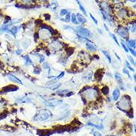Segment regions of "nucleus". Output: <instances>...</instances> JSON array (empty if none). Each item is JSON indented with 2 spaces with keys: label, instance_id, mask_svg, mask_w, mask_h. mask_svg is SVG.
Returning a JSON list of instances; mask_svg holds the SVG:
<instances>
[{
  "label": "nucleus",
  "instance_id": "c9c22d12",
  "mask_svg": "<svg viewBox=\"0 0 136 136\" xmlns=\"http://www.w3.org/2000/svg\"><path fill=\"white\" fill-rule=\"evenodd\" d=\"M44 17L45 19V20H49L51 19V16L49 14H48V13H45V14H44Z\"/></svg>",
  "mask_w": 136,
  "mask_h": 136
},
{
  "label": "nucleus",
  "instance_id": "20e7f679",
  "mask_svg": "<svg viewBox=\"0 0 136 136\" xmlns=\"http://www.w3.org/2000/svg\"><path fill=\"white\" fill-rule=\"evenodd\" d=\"M117 33L119 34L120 36H121L123 39L125 40H128L129 38V32H128V29L126 28H124L122 26H119L117 29Z\"/></svg>",
  "mask_w": 136,
  "mask_h": 136
},
{
  "label": "nucleus",
  "instance_id": "0eeeda50",
  "mask_svg": "<svg viewBox=\"0 0 136 136\" xmlns=\"http://www.w3.org/2000/svg\"><path fill=\"white\" fill-rule=\"evenodd\" d=\"M128 14H129V11L127 9L122 8L117 12V15L121 19H125L126 16H128Z\"/></svg>",
  "mask_w": 136,
  "mask_h": 136
},
{
  "label": "nucleus",
  "instance_id": "a211bd4d",
  "mask_svg": "<svg viewBox=\"0 0 136 136\" xmlns=\"http://www.w3.org/2000/svg\"><path fill=\"white\" fill-rule=\"evenodd\" d=\"M128 45L129 46V48L131 47V48H135V40H130L128 41Z\"/></svg>",
  "mask_w": 136,
  "mask_h": 136
},
{
  "label": "nucleus",
  "instance_id": "c03bdc74",
  "mask_svg": "<svg viewBox=\"0 0 136 136\" xmlns=\"http://www.w3.org/2000/svg\"><path fill=\"white\" fill-rule=\"evenodd\" d=\"M22 52V51L20 50V49H18V50L16 51V54H21Z\"/></svg>",
  "mask_w": 136,
  "mask_h": 136
},
{
  "label": "nucleus",
  "instance_id": "f8f14e48",
  "mask_svg": "<svg viewBox=\"0 0 136 136\" xmlns=\"http://www.w3.org/2000/svg\"><path fill=\"white\" fill-rule=\"evenodd\" d=\"M8 78H9V80H12V81L15 82V83H16L21 84V85L22 84V82L20 80H19L17 77H16L15 76L12 75V74H9V75H8Z\"/></svg>",
  "mask_w": 136,
  "mask_h": 136
},
{
  "label": "nucleus",
  "instance_id": "f3484780",
  "mask_svg": "<svg viewBox=\"0 0 136 136\" xmlns=\"http://www.w3.org/2000/svg\"><path fill=\"white\" fill-rule=\"evenodd\" d=\"M102 52L104 54L105 57L107 58V60H109V63H111L112 59H111V57H110V55H109V52H108V51H106V50H102Z\"/></svg>",
  "mask_w": 136,
  "mask_h": 136
},
{
  "label": "nucleus",
  "instance_id": "4c0bfd02",
  "mask_svg": "<svg viewBox=\"0 0 136 136\" xmlns=\"http://www.w3.org/2000/svg\"><path fill=\"white\" fill-rule=\"evenodd\" d=\"M64 74H65V73H64V72H61L60 75H59L58 77H57V79H60L61 77H63L64 76Z\"/></svg>",
  "mask_w": 136,
  "mask_h": 136
},
{
  "label": "nucleus",
  "instance_id": "37998d69",
  "mask_svg": "<svg viewBox=\"0 0 136 136\" xmlns=\"http://www.w3.org/2000/svg\"><path fill=\"white\" fill-rule=\"evenodd\" d=\"M11 20V18L9 17V16H6V19H5V21H4V23H7L8 22H9Z\"/></svg>",
  "mask_w": 136,
  "mask_h": 136
},
{
  "label": "nucleus",
  "instance_id": "7c9ffc66",
  "mask_svg": "<svg viewBox=\"0 0 136 136\" xmlns=\"http://www.w3.org/2000/svg\"><path fill=\"white\" fill-rule=\"evenodd\" d=\"M123 72H124V74H126V75H128V77H129V79L131 78V77H130V75H129V72L127 71V69H126V68H124L123 69Z\"/></svg>",
  "mask_w": 136,
  "mask_h": 136
},
{
  "label": "nucleus",
  "instance_id": "393cba45",
  "mask_svg": "<svg viewBox=\"0 0 136 136\" xmlns=\"http://www.w3.org/2000/svg\"><path fill=\"white\" fill-rule=\"evenodd\" d=\"M40 72H41V69H40V67H39V66H36V67L34 68V73L35 74H40Z\"/></svg>",
  "mask_w": 136,
  "mask_h": 136
},
{
  "label": "nucleus",
  "instance_id": "1a4fd4ad",
  "mask_svg": "<svg viewBox=\"0 0 136 136\" xmlns=\"http://www.w3.org/2000/svg\"><path fill=\"white\" fill-rule=\"evenodd\" d=\"M104 76V71H103V69H99L98 71L96 72V73L95 74V77L97 80H99L100 81L101 79Z\"/></svg>",
  "mask_w": 136,
  "mask_h": 136
},
{
  "label": "nucleus",
  "instance_id": "f03ea898",
  "mask_svg": "<svg viewBox=\"0 0 136 136\" xmlns=\"http://www.w3.org/2000/svg\"><path fill=\"white\" fill-rule=\"evenodd\" d=\"M118 107L120 110L126 111V110H129V109L131 108V100L130 97L128 95H124V97H122V99L120 100V102L118 104Z\"/></svg>",
  "mask_w": 136,
  "mask_h": 136
},
{
  "label": "nucleus",
  "instance_id": "7ed1b4c3",
  "mask_svg": "<svg viewBox=\"0 0 136 136\" xmlns=\"http://www.w3.org/2000/svg\"><path fill=\"white\" fill-rule=\"evenodd\" d=\"M51 115H52V114H51V112L50 111L47 109H41L39 111V113L34 118V120L36 121L46 120L48 118H50Z\"/></svg>",
  "mask_w": 136,
  "mask_h": 136
},
{
  "label": "nucleus",
  "instance_id": "6ab92c4d",
  "mask_svg": "<svg viewBox=\"0 0 136 136\" xmlns=\"http://www.w3.org/2000/svg\"><path fill=\"white\" fill-rule=\"evenodd\" d=\"M115 79L117 80V81H118L120 84H122L123 81H122V79H121V77H120V74L116 73V74H115Z\"/></svg>",
  "mask_w": 136,
  "mask_h": 136
},
{
  "label": "nucleus",
  "instance_id": "e433bc0d",
  "mask_svg": "<svg viewBox=\"0 0 136 136\" xmlns=\"http://www.w3.org/2000/svg\"><path fill=\"white\" fill-rule=\"evenodd\" d=\"M93 135L94 136H101V134L98 132V131H95L94 133H93Z\"/></svg>",
  "mask_w": 136,
  "mask_h": 136
},
{
  "label": "nucleus",
  "instance_id": "cd10ccee",
  "mask_svg": "<svg viewBox=\"0 0 136 136\" xmlns=\"http://www.w3.org/2000/svg\"><path fill=\"white\" fill-rule=\"evenodd\" d=\"M8 29V25H3V26H2L1 28H0V31H6Z\"/></svg>",
  "mask_w": 136,
  "mask_h": 136
},
{
  "label": "nucleus",
  "instance_id": "c756f323",
  "mask_svg": "<svg viewBox=\"0 0 136 136\" xmlns=\"http://www.w3.org/2000/svg\"><path fill=\"white\" fill-rule=\"evenodd\" d=\"M39 57H40V63H43L44 61H45V57L43 55H39Z\"/></svg>",
  "mask_w": 136,
  "mask_h": 136
},
{
  "label": "nucleus",
  "instance_id": "dca6fc26",
  "mask_svg": "<svg viewBox=\"0 0 136 136\" xmlns=\"http://www.w3.org/2000/svg\"><path fill=\"white\" fill-rule=\"evenodd\" d=\"M18 27H16V26H13L12 28L9 31V33H10V34H11L12 35H15L16 33L18 32Z\"/></svg>",
  "mask_w": 136,
  "mask_h": 136
},
{
  "label": "nucleus",
  "instance_id": "79ce46f5",
  "mask_svg": "<svg viewBox=\"0 0 136 136\" xmlns=\"http://www.w3.org/2000/svg\"><path fill=\"white\" fill-rule=\"evenodd\" d=\"M39 37H40V34H39V33H36V34H34V38H35V40L38 39Z\"/></svg>",
  "mask_w": 136,
  "mask_h": 136
},
{
  "label": "nucleus",
  "instance_id": "5701e85b",
  "mask_svg": "<svg viewBox=\"0 0 136 136\" xmlns=\"http://www.w3.org/2000/svg\"><path fill=\"white\" fill-rule=\"evenodd\" d=\"M57 2H53L51 4V8H52V10H53V11H55L56 9H57Z\"/></svg>",
  "mask_w": 136,
  "mask_h": 136
},
{
  "label": "nucleus",
  "instance_id": "49530a36",
  "mask_svg": "<svg viewBox=\"0 0 136 136\" xmlns=\"http://www.w3.org/2000/svg\"><path fill=\"white\" fill-rule=\"evenodd\" d=\"M104 27H105V28L106 29V31H109V29H108V28L106 27V25H104Z\"/></svg>",
  "mask_w": 136,
  "mask_h": 136
},
{
  "label": "nucleus",
  "instance_id": "58836bf2",
  "mask_svg": "<svg viewBox=\"0 0 136 136\" xmlns=\"http://www.w3.org/2000/svg\"><path fill=\"white\" fill-rule=\"evenodd\" d=\"M43 67H44L45 68H49V65H48V63H45L43 64Z\"/></svg>",
  "mask_w": 136,
  "mask_h": 136
},
{
  "label": "nucleus",
  "instance_id": "412c9836",
  "mask_svg": "<svg viewBox=\"0 0 136 136\" xmlns=\"http://www.w3.org/2000/svg\"><path fill=\"white\" fill-rule=\"evenodd\" d=\"M70 20H71V15H70L69 13H67L65 19H61V20H62V21H65V22H68L70 21Z\"/></svg>",
  "mask_w": 136,
  "mask_h": 136
},
{
  "label": "nucleus",
  "instance_id": "2f4dec72",
  "mask_svg": "<svg viewBox=\"0 0 136 136\" xmlns=\"http://www.w3.org/2000/svg\"><path fill=\"white\" fill-rule=\"evenodd\" d=\"M128 50H129V51H130L131 54H132L134 56V57H136V53H135V51L132 48H128Z\"/></svg>",
  "mask_w": 136,
  "mask_h": 136
},
{
  "label": "nucleus",
  "instance_id": "423d86ee",
  "mask_svg": "<svg viewBox=\"0 0 136 136\" xmlns=\"http://www.w3.org/2000/svg\"><path fill=\"white\" fill-rule=\"evenodd\" d=\"M63 44L64 43H60V42H58L57 40H54L51 43H50L49 46H50V48L51 49H53L54 51H57V50H59V49H60L61 48H62V47L63 46Z\"/></svg>",
  "mask_w": 136,
  "mask_h": 136
},
{
  "label": "nucleus",
  "instance_id": "aec40b11",
  "mask_svg": "<svg viewBox=\"0 0 136 136\" xmlns=\"http://www.w3.org/2000/svg\"><path fill=\"white\" fill-rule=\"evenodd\" d=\"M77 4H79V8H80V11L83 13V14H84V15H86V11L85 9H84L83 6L81 4V3L79 1H77Z\"/></svg>",
  "mask_w": 136,
  "mask_h": 136
},
{
  "label": "nucleus",
  "instance_id": "b1692460",
  "mask_svg": "<svg viewBox=\"0 0 136 136\" xmlns=\"http://www.w3.org/2000/svg\"><path fill=\"white\" fill-rule=\"evenodd\" d=\"M121 45H122V47H123V48L124 49V51H126V52H128V51H129L128 48H126L125 42H124V40H121Z\"/></svg>",
  "mask_w": 136,
  "mask_h": 136
},
{
  "label": "nucleus",
  "instance_id": "c85d7f7f",
  "mask_svg": "<svg viewBox=\"0 0 136 136\" xmlns=\"http://www.w3.org/2000/svg\"><path fill=\"white\" fill-rule=\"evenodd\" d=\"M110 35H111V36L112 37V39H113V40H114V41H115V43H116V44H117V45H118L119 46L120 45H119V43H118V39H117V38H116V36H115L114 34H111Z\"/></svg>",
  "mask_w": 136,
  "mask_h": 136
},
{
  "label": "nucleus",
  "instance_id": "9b49d317",
  "mask_svg": "<svg viewBox=\"0 0 136 136\" xmlns=\"http://www.w3.org/2000/svg\"><path fill=\"white\" fill-rule=\"evenodd\" d=\"M112 97H113V100H117L120 97V90L118 88H115V90L112 93Z\"/></svg>",
  "mask_w": 136,
  "mask_h": 136
},
{
  "label": "nucleus",
  "instance_id": "4be33fe9",
  "mask_svg": "<svg viewBox=\"0 0 136 136\" xmlns=\"http://www.w3.org/2000/svg\"><path fill=\"white\" fill-rule=\"evenodd\" d=\"M66 92H68V90H63V91H58L56 92V94L58 95H60V96H62V97H64L65 96V93H66Z\"/></svg>",
  "mask_w": 136,
  "mask_h": 136
},
{
  "label": "nucleus",
  "instance_id": "39448f33",
  "mask_svg": "<svg viewBox=\"0 0 136 136\" xmlns=\"http://www.w3.org/2000/svg\"><path fill=\"white\" fill-rule=\"evenodd\" d=\"M76 31H77V32L78 33V34H80L81 36H86V37H92V33H91L89 31H88V29L85 28H83V27H82V26H78V27H77Z\"/></svg>",
  "mask_w": 136,
  "mask_h": 136
},
{
  "label": "nucleus",
  "instance_id": "a878e982",
  "mask_svg": "<svg viewBox=\"0 0 136 136\" xmlns=\"http://www.w3.org/2000/svg\"><path fill=\"white\" fill-rule=\"evenodd\" d=\"M72 22L74 23V24H77V17H76L75 14H72Z\"/></svg>",
  "mask_w": 136,
  "mask_h": 136
},
{
  "label": "nucleus",
  "instance_id": "473e14b6",
  "mask_svg": "<svg viewBox=\"0 0 136 136\" xmlns=\"http://www.w3.org/2000/svg\"><path fill=\"white\" fill-rule=\"evenodd\" d=\"M126 67H127L129 70H131V71H132V72H134V69H133L132 67H131L130 64H129L128 62H126Z\"/></svg>",
  "mask_w": 136,
  "mask_h": 136
},
{
  "label": "nucleus",
  "instance_id": "ea45409f",
  "mask_svg": "<svg viewBox=\"0 0 136 136\" xmlns=\"http://www.w3.org/2000/svg\"><path fill=\"white\" fill-rule=\"evenodd\" d=\"M74 94V92H68V93L66 94V95H65V96H66V97H70L71 95H73Z\"/></svg>",
  "mask_w": 136,
  "mask_h": 136
},
{
  "label": "nucleus",
  "instance_id": "a19ab883",
  "mask_svg": "<svg viewBox=\"0 0 136 136\" xmlns=\"http://www.w3.org/2000/svg\"><path fill=\"white\" fill-rule=\"evenodd\" d=\"M131 31H132V33H135V24H134L132 26V29H131Z\"/></svg>",
  "mask_w": 136,
  "mask_h": 136
},
{
  "label": "nucleus",
  "instance_id": "6e6552de",
  "mask_svg": "<svg viewBox=\"0 0 136 136\" xmlns=\"http://www.w3.org/2000/svg\"><path fill=\"white\" fill-rule=\"evenodd\" d=\"M18 89V87L13 86V85H10V86H7L5 87H4L2 88V90L4 91L5 92H14L16 90Z\"/></svg>",
  "mask_w": 136,
  "mask_h": 136
},
{
  "label": "nucleus",
  "instance_id": "9d476101",
  "mask_svg": "<svg viewBox=\"0 0 136 136\" xmlns=\"http://www.w3.org/2000/svg\"><path fill=\"white\" fill-rule=\"evenodd\" d=\"M76 17L77 19V20H78V22L80 23V24H85L86 22V20L85 19V17H83V16L80 14V13H77Z\"/></svg>",
  "mask_w": 136,
  "mask_h": 136
},
{
  "label": "nucleus",
  "instance_id": "de8ad7c7",
  "mask_svg": "<svg viewBox=\"0 0 136 136\" xmlns=\"http://www.w3.org/2000/svg\"><path fill=\"white\" fill-rule=\"evenodd\" d=\"M135 78H136V77H135V74H134V80L135 81Z\"/></svg>",
  "mask_w": 136,
  "mask_h": 136
},
{
  "label": "nucleus",
  "instance_id": "bb28decb",
  "mask_svg": "<svg viewBox=\"0 0 136 136\" xmlns=\"http://www.w3.org/2000/svg\"><path fill=\"white\" fill-rule=\"evenodd\" d=\"M67 13H68V11L66 10V9H62V10L60 11V14L61 16H64V15H66Z\"/></svg>",
  "mask_w": 136,
  "mask_h": 136
},
{
  "label": "nucleus",
  "instance_id": "f704fd0d",
  "mask_svg": "<svg viewBox=\"0 0 136 136\" xmlns=\"http://www.w3.org/2000/svg\"><path fill=\"white\" fill-rule=\"evenodd\" d=\"M90 17L92 18V20H93V22H95V25H97V23H98V22H97V20H96V19H95V17H94V16H93L92 14H90Z\"/></svg>",
  "mask_w": 136,
  "mask_h": 136
},
{
  "label": "nucleus",
  "instance_id": "ddd939ff",
  "mask_svg": "<svg viewBox=\"0 0 136 136\" xmlns=\"http://www.w3.org/2000/svg\"><path fill=\"white\" fill-rule=\"evenodd\" d=\"M86 47L87 50L88 51H97V48H95V46H94L92 44L89 43H86Z\"/></svg>",
  "mask_w": 136,
  "mask_h": 136
},
{
  "label": "nucleus",
  "instance_id": "a18cd8bd",
  "mask_svg": "<svg viewBox=\"0 0 136 136\" xmlns=\"http://www.w3.org/2000/svg\"><path fill=\"white\" fill-rule=\"evenodd\" d=\"M114 54H115V56H116V57H117V58H118V59L119 60H120V57H118V54H116V52H114Z\"/></svg>",
  "mask_w": 136,
  "mask_h": 136
},
{
  "label": "nucleus",
  "instance_id": "2eb2a0df",
  "mask_svg": "<svg viewBox=\"0 0 136 136\" xmlns=\"http://www.w3.org/2000/svg\"><path fill=\"white\" fill-rule=\"evenodd\" d=\"M23 58H24L25 60V65H29L32 64V61H31V60L30 59L29 56L25 55Z\"/></svg>",
  "mask_w": 136,
  "mask_h": 136
},
{
  "label": "nucleus",
  "instance_id": "4468645a",
  "mask_svg": "<svg viewBox=\"0 0 136 136\" xmlns=\"http://www.w3.org/2000/svg\"><path fill=\"white\" fill-rule=\"evenodd\" d=\"M101 92H102V93L104 94V95H107L108 94H109V87H108L107 86H104V87L102 88Z\"/></svg>",
  "mask_w": 136,
  "mask_h": 136
},
{
  "label": "nucleus",
  "instance_id": "f257e3e1",
  "mask_svg": "<svg viewBox=\"0 0 136 136\" xmlns=\"http://www.w3.org/2000/svg\"><path fill=\"white\" fill-rule=\"evenodd\" d=\"M80 92H83L85 99L89 101L95 100L97 97H98V89L96 87H84Z\"/></svg>",
  "mask_w": 136,
  "mask_h": 136
},
{
  "label": "nucleus",
  "instance_id": "72a5a7b5",
  "mask_svg": "<svg viewBox=\"0 0 136 136\" xmlns=\"http://www.w3.org/2000/svg\"><path fill=\"white\" fill-rule=\"evenodd\" d=\"M128 59L129 60V61L131 62V63H132V65H134V66H135V60H134L132 57H131L130 56H128Z\"/></svg>",
  "mask_w": 136,
  "mask_h": 136
}]
</instances>
